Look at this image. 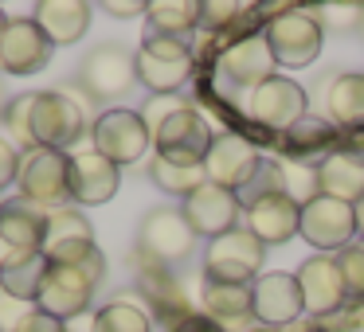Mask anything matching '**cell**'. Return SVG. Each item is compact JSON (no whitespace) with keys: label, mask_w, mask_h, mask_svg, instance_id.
<instances>
[{"label":"cell","mask_w":364,"mask_h":332,"mask_svg":"<svg viewBox=\"0 0 364 332\" xmlns=\"http://www.w3.org/2000/svg\"><path fill=\"white\" fill-rule=\"evenodd\" d=\"M262 258L267 246L251 235V231H228V235L208 243V258H204V277L212 282H231V285H255L262 277Z\"/></svg>","instance_id":"obj_5"},{"label":"cell","mask_w":364,"mask_h":332,"mask_svg":"<svg viewBox=\"0 0 364 332\" xmlns=\"http://www.w3.org/2000/svg\"><path fill=\"white\" fill-rule=\"evenodd\" d=\"M301 313H306V305H301V289L294 274H262L251 285V316L262 328L294 324Z\"/></svg>","instance_id":"obj_18"},{"label":"cell","mask_w":364,"mask_h":332,"mask_svg":"<svg viewBox=\"0 0 364 332\" xmlns=\"http://www.w3.org/2000/svg\"><path fill=\"white\" fill-rule=\"evenodd\" d=\"M9 254H12V246L4 243V238H0V266H4V262H9Z\"/></svg>","instance_id":"obj_43"},{"label":"cell","mask_w":364,"mask_h":332,"mask_svg":"<svg viewBox=\"0 0 364 332\" xmlns=\"http://www.w3.org/2000/svg\"><path fill=\"white\" fill-rule=\"evenodd\" d=\"M301 243H309L317 254H341L356 243V207L329 196H309L301 204Z\"/></svg>","instance_id":"obj_6"},{"label":"cell","mask_w":364,"mask_h":332,"mask_svg":"<svg viewBox=\"0 0 364 332\" xmlns=\"http://www.w3.org/2000/svg\"><path fill=\"white\" fill-rule=\"evenodd\" d=\"M145 9H149V4H141V0H110V4H106L110 16H145Z\"/></svg>","instance_id":"obj_40"},{"label":"cell","mask_w":364,"mask_h":332,"mask_svg":"<svg viewBox=\"0 0 364 332\" xmlns=\"http://www.w3.org/2000/svg\"><path fill=\"white\" fill-rule=\"evenodd\" d=\"M79 79H82V90H87L90 98L106 102V98L126 94V90L137 82V63H134V55H129L126 48H98V51L87 55Z\"/></svg>","instance_id":"obj_19"},{"label":"cell","mask_w":364,"mask_h":332,"mask_svg":"<svg viewBox=\"0 0 364 332\" xmlns=\"http://www.w3.org/2000/svg\"><path fill=\"white\" fill-rule=\"evenodd\" d=\"M51 262L43 258V250H12L9 262L0 266V293H9L16 301H36L48 282Z\"/></svg>","instance_id":"obj_25"},{"label":"cell","mask_w":364,"mask_h":332,"mask_svg":"<svg viewBox=\"0 0 364 332\" xmlns=\"http://www.w3.org/2000/svg\"><path fill=\"white\" fill-rule=\"evenodd\" d=\"M90 332H153V316L134 301H110L106 309H98Z\"/></svg>","instance_id":"obj_31"},{"label":"cell","mask_w":364,"mask_h":332,"mask_svg":"<svg viewBox=\"0 0 364 332\" xmlns=\"http://www.w3.org/2000/svg\"><path fill=\"white\" fill-rule=\"evenodd\" d=\"M204 4L196 0H149L145 20H149V35H168V40H188L200 28Z\"/></svg>","instance_id":"obj_28"},{"label":"cell","mask_w":364,"mask_h":332,"mask_svg":"<svg viewBox=\"0 0 364 332\" xmlns=\"http://www.w3.org/2000/svg\"><path fill=\"white\" fill-rule=\"evenodd\" d=\"M274 55H270L262 35H243L220 55V74L231 87H262L267 79H274Z\"/></svg>","instance_id":"obj_21"},{"label":"cell","mask_w":364,"mask_h":332,"mask_svg":"<svg viewBox=\"0 0 364 332\" xmlns=\"http://www.w3.org/2000/svg\"><path fill=\"white\" fill-rule=\"evenodd\" d=\"M9 106H12V98L4 94V82H0V118H4V114H9Z\"/></svg>","instance_id":"obj_42"},{"label":"cell","mask_w":364,"mask_h":332,"mask_svg":"<svg viewBox=\"0 0 364 332\" xmlns=\"http://www.w3.org/2000/svg\"><path fill=\"white\" fill-rule=\"evenodd\" d=\"M196 246V231L188 227V219L181 215V207H157L141 219L137 231V250L145 254V262L157 266H173V262L188 258Z\"/></svg>","instance_id":"obj_10"},{"label":"cell","mask_w":364,"mask_h":332,"mask_svg":"<svg viewBox=\"0 0 364 332\" xmlns=\"http://www.w3.org/2000/svg\"><path fill=\"white\" fill-rule=\"evenodd\" d=\"M317 196L341 199V204H360L364 199V157L356 149H337L314 168Z\"/></svg>","instance_id":"obj_22"},{"label":"cell","mask_w":364,"mask_h":332,"mask_svg":"<svg viewBox=\"0 0 364 332\" xmlns=\"http://www.w3.org/2000/svg\"><path fill=\"white\" fill-rule=\"evenodd\" d=\"M262 40H267L270 55L278 67H309L321 55V20L306 9H286L278 16L267 20L262 28Z\"/></svg>","instance_id":"obj_4"},{"label":"cell","mask_w":364,"mask_h":332,"mask_svg":"<svg viewBox=\"0 0 364 332\" xmlns=\"http://www.w3.org/2000/svg\"><path fill=\"white\" fill-rule=\"evenodd\" d=\"M325 121L333 129H360L364 126V74L348 71L329 79L325 87Z\"/></svg>","instance_id":"obj_26"},{"label":"cell","mask_w":364,"mask_h":332,"mask_svg":"<svg viewBox=\"0 0 364 332\" xmlns=\"http://www.w3.org/2000/svg\"><path fill=\"white\" fill-rule=\"evenodd\" d=\"M243 215H247V231H251L262 246H282V243H290V238H298L301 204L294 196H286V192L243 207Z\"/></svg>","instance_id":"obj_20"},{"label":"cell","mask_w":364,"mask_h":332,"mask_svg":"<svg viewBox=\"0 0 364 332\" xmlns=\"http://www.w3.org/2000/svg\"><path fill=\"white\" fill-rule=\"evenodd\" d=\"M16 172H20V153L12 149V141L0 137V192L9 184H16Z\"/></svg>","instance_id":"obj_38"},{"label":"cell","mask_w":364,"mask_h":332,"mask_svg":"<svg viewBox=\"0 0 364 332\" xmlns=\"http://www.w3.org/2000/svg\"><path fill=\"white\" fill-rule=\"evenodd\" d=\"M149 180L157 184L161 192H168V196L188 199L200 184H208V172H204V165H176V160H165V157H157V153H153Z\"/></svg>","instance_id":"obj_30"},{"label":"cell","mask_w":364,"mask_h":332,"mask_svg":"<svg viewBox=\"0 0 364 332\" xmlns=\"http://www.w3.org/2000/svg\"><path fill=\"white\" fill-rule=\"evenodd\" d=\"M82 137V106L71 94H55L43 90L32 94V110H28V145L32 149H55L67 153Z\"/></svg>","instance_id":"obj_3"},{"label":"cell","mask_w":364,"mask_h":332,"mask_svg":"<svg viewBox=\"0 0 364 332\" xmlns=\"http://www.w3.org/2000/svg\"><path fill=\"white\" fill-rule=\"evenodd\" d=\"M360 28H364V20H360Z\"/></svg>","instance_id":"obj_46"},{"label":"cell","mask_w":364,"mask_h":332,"mask_svg":"<svg viewBox=\"0 0 364 332\" xmlns=\"http://www.w3.org/2000/svg\"><path fill=\"white\" fill-rule=\"evenodd\" d=\"M333 145H337V129H333L325 118H314V114L301 118L298 126H290L282 133L286 157H294L298 165H306V160H314V157H317V165H321L329 153H337Z\"/></svg>","instance_id":"obj_27"},{"label":"cell","mask_w":364,"mask_h":332,"mask_svg":"<svg viewBox=\"0 0 364 332\" xmlns=\"http://www.w3.org/2000/svg\"><path fill=\"white\" fill-rule=\"evenodd\" d=\"M259 165H262V153L255 141H247L243 133H215L204 172H208V184H220V188L239 196L251 184V176L259 172Z\"/></svg>","instance_id":"obj_12"},{"label":"cell","mask_w":364,"mask_h":332,"mask_svg":"<svg viewBox=\"0 0 364 332\" xmlns=\"http://www.w3.org/2000/svg\"><path fill=\"white\" fill-rule=\"evenodd\" d=\"M251 118L259 121L270 133H286L290 126H298L301 118H309V94L286 74H274L262 87L251 90V102H247Z\"/></svg>","instance_id":"obj_11"},{"label":"cell","mask_w":364,"mask_h":332,"mask_svg":"<svg viewBox=\"0 0 364 332\" xmlns=\"http://www.w3.org/2000/svg\"><path fill=\"white\" fill-rule=\"evenodd\" d=\"M67 184H71V204L98 207V204L118 196L122 168L114 165V160H106L102 153L90 145V149L71 153V176H67Z\"/></svg>","instance_id":"obj_14"},{"label":"cell","mask_w":364,"mask_h":332,"mask_svg":"<svg viewBox=\"0 0 364 332\" xmlns=\"http://www.w3.org/2000/svg\"><path fill=\"white\" fill-rule=\"evenodd\" d=\"M235 16H243V4H235V0H212V4H204L200 28H228Z\"/></svg>","instance_id":"obj_35"},{"label":"cell","mask_w":364,"mask_h":332,"mask_svg":"<svg viewBox=\"0 0 364 332\" xmlns=\"http://www.w3.org/2000/svg\"><path fill=\"white\" fill-rule=\"evenodd\" d=\"M102 274H106L102 250L87 254L82 262H71V266H51L48 282H43L40 297H36V309L67 324L71 316L87 313L90 297H95L98 282H102Z\"/></svg>","instance_id":"obj_1"},{"label":"cell","mask_w":364,"mask_h":332,"mask_svg":"<svg viewBox=\"0 0 364 332\" xmlns=\"http://www.w3.org/2000/svg\"><path fill=\"white\" fill-rule=\"evenodd\" d=\"M0 332H4V324H0Z\"/></svg>","instance_id":"obj_45"},{"label":"cell","mask_w":364,"mask_h":332,"mask_svg":"<svg viewBox=\"0 0 364 332\" xmlns=\"http://www.w3.org/2000/svg\"><path fill=\"white\" fill-rule=\"evenodd\" d=\"M55 43L40 32L36 20H9L0 32V71L4 74H36L51 63Z\"/></svg>","instance_id":"obj_15"},{"label":"cell","mask_w":364,"mask_h":332,"mask_svg":"<svg viewBox=\"0 0 364 332\" xmlns=\"http://www.w3.org/2000/svg\"><path fill=\"white\" fill-rule=\"evenodd\" d=\"M43 258L51 266H71L82 262L87 254H95V227L87 223V215L79 207H59L48 215V231H43Z\"/></svg>","instance_id":"obj_13"},{"label":"cell","mask_w":364,"mask_h":332,"mask_svg":"<svg viewBox=\"0 0 364 332\" xmlns=\"http://www.w3.org/2000/svg\"><path fill=\"white\" fill-rule=\"evenodd\" d=\"M137 63V82L149 90L153 98L176 94L184 82L192 79V51L184 40H168V35H145L141 51L134 55Z\"/></svg>","instance_id":"obj_2"},{"label":"cell","mask_w":364,"mask_h":332,"mask_svg":"<svg viewBox=\"0 0 364 332\" xmlns=\"http://www.w3.org/2000/svg\"><path fill=\"white\" fill-rule=\"evenodd\" d=\"M321 16H329L325 24L333 28H353L364 20V4H329V9H321Z\"/></svg>","instance_id":"obj_37"},{"label":"cell","mask_w":364,"mask_h":332,"mask_svg":"<svg viewBox=\"0 0 364 332\" xmlns=\"http://www.w3.org/2000/svg\"><path fill=\"white\" fill-rule=\"evenodd\" d=\"M333 258H337V270H341V277H345L348 297H364V238L353 246H345V250L333 254Z\"/></svg>","instance_id":"obj_33"},{"label":"cell","mask_w":364,"mask_h":332,"mask_svg":"<svg viewBox=\"0 0 364 332\" xmlns=\"http://www.w3.org/2000/svg\"><path fill=\"white\" fill-rule=\"evenodd\" d=\"M212 141L215 133L188 102L168 114L161 126H153V153L165 160H176V165H204Z\"/></svg>","instance_id":"obj_8"},{"label":"cell","mask_w":364,"mask_h":332,"mask_svg":"<svg viewBox=\"0 0 364 332\" xmlns=\"http://www.w3.org/2000/svg\"><path fill=\"white\" fill-rule=\"evenodd\" d=\"M200 301H204V313L220 324L251 316V285H231V282H212V277H204Z\"/></svg>","instance_id":"obj_29"},{"label":"cell","mask_w":364,"mask_h":332,"mask_svg":"<svg viewBox=\"0 0 364 332\" xmlns=\"http://www.w3.org/2000/svg\"><path fill=\"white\" fill-rule=\"evenodd\" d=\"M90 145L114 165H134L145 157V149H153V129L145 126V118L137 110H102L90 126Z\"/></svg>","instance_id":"obj_7"},{"label":"cell","mask_w":364,"mask_h":332,"mask_svg":"<svg viewBox=\"0 0 364 332\" xmlns=\"http://www.w3.org/2000/svg\"><path fill=\"white\" fill-rule=\"evenodd\" d=\"M71 153H55V149H28L20 157V172H16V184H20V196L32 199L40 207H51V204H63L71 199Z\"/></svg>","instance_id":"obj_9"},{"label":"cell","mask_w":364,"mask_h":332,"mask_svg":"<svg viewBox=\"0 0 364 332\" xmlns=\"http://www.w3.org/2000/svg\"><path fill=\"white\" fill-rule=\"evenodd\" d=\"M356 235L364 238V199H360V204H356Z\"/></svg>","instance_id":"obj_41"},{"label":"cell","mask_w":364,"mask_h":332,"mask_svg":"<svg viewBox=\"0 0 364 332\" xmlns=\"http://www.w3.org/2000/svg\"><path fill=\"white\" fill-rule=\"evenodd\" d=\"M4 24H9V16H4V9H0V32H4Z\"/></svg>","instance_id":"obj_44"},{"label":"cell","mask_w":364,"mask_h":332,"mask_svg":"<svg viewBox=\"0 0 364 332\" xmlns=\"http://www.w3.org/2000/svg\"><path fill=\"white\" fill-rule=\"evenodd\" d=\"M294 277H298V289H301V305L314 316H329L348 301L345 277H341L333 254H314V258H306Z\"/></svg>","instance_id":"obj_17"},{"label":"cell","mask_w":364,"mask_h":332,"mask_svg":"<svg viewBox=\"0 0 364 332\" xmlns=\"http://www.w3.org/2000/svg\"><path fill=\"white\" fill-rule=\"evenodd\" d=\"M28 110H32V94H20V98H12L9 114H4V121H9V133L16 137L20 145H28ZM28 149H32V145H28Z\"/></svg>","instance_id":"obj_34"},{"label":"cell","mask_w":364,"mask_h":332,"mask_svg":"<svg viewBox=\"0 0 364 332\" xmlns=\"http://www.w3.org/2000/svg\"><path fill=\"white\" fill-rule=\"evenodd\" d=\"M282 192L290 196V188H286V172H282V165H274V160L262 157L259 172L251 176V184H247L243 192H239V204L251 207V204H259V199H267V196H282Z\"/></svg>","instance_id":"obj_32"},{"label":"cell","mask_w":364,"mask_h":332,"mask_svg":"<svg viewBox=\"0 0 364 332\" xmlns=\"http://www.w3.org/2000/svg\"><path fill=\"white\" fill-rule=\"evenodd\" d=\"M239 211H243V204H239L235 192L220 188V184H200L196 192H192L188 199H184L181 215L188 219V227L196 231V238H220L228 235V231H235L239 223Z\"/></svg>","instance_id":"obj_16"},{"label":"cell","mask_w":364,"mask_h":332,"mask_svg":"<svg viewBox=\"0 0 364 332\" xmlns=\"http://www.w3.org/2000/svg\"><path fill=\"white\" fill-rule=\"evenodd\" d=\"M173 332H228L220 321H212L208 313H188L184 321L173 324Z\"/></svg>","instance_id":"obj_39"},{"label":"cell","mask_w":364,"mask_h":332,"mask_svg":"<svg viewBox=\"0 0 364 332\" xmlns=\"http://www.w3.org/2000/svg\"><path fill=\"white\" fill-rule=\"evenodd\" d=\"M9 332H67V324L55 321V316H48V313H40V309H32V313H24Z\"/></svg>","instance_id":"obj_36"},{"label":"cell","mask_w":364,"mask_h":332,"mask_svg":"<svg viewBox=\"0 0 364 332\" xmlns=\"http://www.w3.org/2000/svg\"><path fill=\"white\" fill-rule=\"evenodd\" d=\"M32 20L55 48H67V43H79L87 35L90 4L87 0H43V4H36Z\"/></svg>","instance_id":"obj_24"},{"label":"cell","mask_w":364,"mask_h":332,"mask_svg":"<svg viewBox=\"0 0 364 332\" xmlns=\"http://www.w3.org/2000/svg\"><path fill=\"white\" fill-rule=\"evenodd\" d=\"M48 207L32 204L24 196H12L0 204V238L12 250H40L43 246V231H48Z\"/></svg>","instance_id":"obj_23"}]
</instances>
